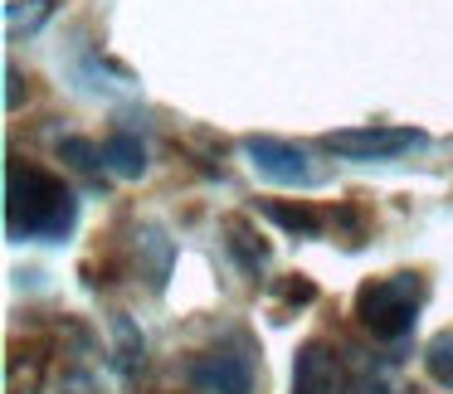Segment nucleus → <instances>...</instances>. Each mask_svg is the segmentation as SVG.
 Returning <instances> with one entry per match:
<instances>
[{
	"label": "nucleus",
	"mask_w": 453,
	"mask_h": 394,
	"mask_svg": "<svg viewBox=\"0 0 453 394\" xmlns=\"http://www.w3.org/2000/svg\"><path fill=\"white\" fill-rule=\"evenodd\" d=\"M73 195L50 170L11 161L5 166V229L15 239H64L73 229Z\"/></svg>",
	"instance_id": "1"
},
{
	"label": "nucleus",
	"mask_w": 453,
	"mask_h": 394,
	"mask_svg": "<svg viewBox=\"0 0 453 394\" xmlns=\"http://www.w3.org/2000/svg\"><path fill=\"white\" fill-rule=\"evenodd\" d=\"M419 277L414 273H395V277H375L356 292V316H361L365 331H375L380 341H400L414 326V312H419Z\"/></svg>",
	"instance_id": "2"
},
{
	"label": "nucleus",
	"mask_w": 453,
	"mask_h": 394,
	"mask_svg": "<svg viewBox=\"0 0 453 394\" xmlns=\"http://www.w3.org/2000/svg\"><path fill=\"white\" fill-rule=\"evenodd\" d=\"M419 141L424 137L410 127H346V132H332L326 147L346 161H390V156H400V151L419 147Z\"/></svg>",
	"instance_id": "3"
},
{
	"label": "nucleus",
	"mask_w": 453,
	"mask_h": 394,
	"mask_svg": "<svg viewBox=\"0 0 453 394\" xmlns=\"http://www.w3.org/2000/svg\"><path fill=\"white\" fill-rule=\"evenodd\" d=\"M244 151H249V161H254L258 176H268L273 186H317V170L307 166V151L293 147V141L249 137Z\"/></svg>",
	"instance_id": "4"
},
{
	"label": "nucleus",
	"mask_w": 453,
	"mask_h": 394,
	"mask_svg": "<svg viewBox=\"0 0 453 394\" xmlns=\"http://www.w3.org/2000/svg\"><path fill=\"white\" fill-rule=\"evenodd\" d=\"M190 380H196L200 394H249L254 390V370L234 351H215L205 360H196L190 365Z\"/></svg>",
	"instance_id": "5"
},
{
	"label": "nucleus",
	"mask_w": 453,
	"mask_h": 394,
	"mask_svg": "<svg viewBox=\"0 0 453 394\" xmlns=\"http://www.w3.org/2000/svg\"><path fill=\"white\" fill-rule=\"evenodd\" d=\"M293 394H336V360L326 345L307 341L293 365Z\"/></svg>",
	"instance_id": "6"
},
{
	"label": "nucleus",
	"mask_w": 453,
	"mask_h": 394,
	"mask_svg": "<svg viewBox=\"0 0 453 394\" xmlns=\"http://www.w3.org/2000/svg\"><path fill=\"white\" fill-rule=\"evenodd\" d=\"M103 166L122 180H137L142 170H147V147H142L132 132H118V137L103 141Z\"/></svg>",
	"instance_id": "7"
},
{
	"label": "nucleus",
	"mask_w": 453,
	"mask_h": 394,
	"mask_svg": "<svg viewBox=\"0 0 453 394\" xmlns=\"http://www.w3.org/2000/svg\"><path fill=\"white\" fill-rule=\"evenodd\" d=\"M54 0H11L5 5V30L20 34V30H40L44 20H50Z\"/></svg>",
	"instance_id": "8"
},
{
	"label": "nucleus",
	"mask_w": 453,
	"mask_h": 394,
	"mask_svg": "<svg viewBox=\"0 0 453 394\" xmlns=\"http://www.w3.org/2000/svg\"><path fill=\"white\" fill-rule=\"evenodd\" d=\"M424 365H429L434 380L453 390V331H439V336H434L429 351H424Z\"/></svg>",
	"instance_id": "9"
},
{
	"label": "nucleus",
	"mask_w": 453,
	"mask_h": 394,
	"mask_svg": "<svg viewBox=\"0 0 453 394\" xmlns=\"http://www.w3.org/2000/svg\"><path fill=\"white\" fill-rule=\"evenodd\" d=\"M268 219H278L283 229H293V234H317L322 229V219L312 215V209H303V205H268Z\"/></svg>",
	"instance_id": "10"
},
{
	"label": "nucleus",
	"mask_w": 453,
	"mask_h": 394,
	"mask_svg": "<svg viewBox=\"0 0 453 394\" xmlns=\"http://www.w3.org/2000/svg\"><path fill=\"white\" fill-rule=\"evenodd\" d=\"M112 331L122 336V370H137V365L147 360V345L137 341V331H132V322H127V316H118V322H112Z\"/></svg>",
	"instance_id": "11"
},
{
	"label": "nucleus",
	"mask_w": 453,
	"mask_h": 394,
	"mask_svg": "<svg viewBox=\"0 0 453 394\" xmlns=\"http://www.w3.org/2000/svg\"><path fill=\"white\" fill-rule=\"evenodd\" d=\"M59 156L64 161H73L79 170H93L103 161V151L93 147V141H83V137H69V141H59Z\"/></svg>",
	"instance_id": "12"
},
{
	"label": "nucleus",
	"mask_w": 453,
	"mask_h": 394,
	"mask_svg": "<svg viewBox=\"0 0 453 394\" xmlns=\"http://www.w3.org/2000/svg\"><path fill=\"white\" fill-rule=\"evenodd\" d=\"M15 102H20V73L5 69V108H15Z\"/></svg>",
	"instance_id": "13"
}]
</instances>
